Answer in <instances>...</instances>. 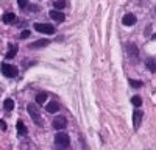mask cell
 <instances>
[{
    "mask_svg": "<svg viewBox=\"0 0 156 150\" xmlns=\"http://www.w3.org/2000/svg\"><path fill=\"white\" fill-rule=\"evenodd\" d=\"M0 69H2V74L5 75V77H8V78H14V77H17V74H19L17 67L13 66V64H8V63H2Z\"/></svg>",
    "mask_w": 156,
    "mask_h": 150,
    "instance_id": "obj_1",
    "label": "cell"
},
{
    "mask_svg": "<svg viewBox=\"0 0 156 150\" xmlns=\"http://www.w3.org/2000/svg\"><path fill=\"white\" fill-rule=\"evenodd\" d=\"M55 144L58 147H69L70 146V138L69 134L64 133L63 130H59V133L55 136Z\"/></svg>",
    "mask_w": 156,
    "mask_h": 150,
    "instance_id": "obj_2",
    "label": "cell"
},
{
    "mask_svg": "<svg viewBox=\"0 0 156 150\" xmlns=\"http://www.w3.org/2000/svg\"><path fill=\"white\" fill-rule=\"evenodd\" d=\"M3 108H5V111H13V108H14V100L13 99H5L3 100Z\"/></svg>",
    "mask_w": 156,
    "mask_h": 150,
    "instance_id": "obj_15",
    "label": "cell"
},
{
    "mask_svg": "<svg viewBox=\"0 0 156 150\" xmlns=\"http://www.w3.org/2000/svg\"><path fill=\"white\" fill-rule=\"evenodd\" d=\"M35 30L38 33H44V35H53L55 33V27H52L49 24H35Z\"/></svg>",
    "mask_w": 156,
    "mask_h": 150,
    "instance_id": "obj_4",
    "label": "cell"
},
{
    "mask_svg": "<svg viewBox=\"0 0 156 150\" xmlns=\"http://www.w3.org/2000/svg\"><path fill=\"white\" fill-rule=\"evenodd\" d=\"M131 103H133L134 106H138V108H139V106L142 105V99L139 97V95H134V97L131 99Z\"/></svg>",
    "mask_w": 156,
    "mask_h": 150,
    "instance_id": "obj_20",
    "label": "cell"
},
{
    "mask_svg": "<svg viewBox=\"0 0 156 150\" xmlns=\"http://www.w3.org/2000/svg\"><path fill=\"white\" fill-rule=\"evenodd\" d=\"M27 111H28L30 117L33 119L35 124H39V125L42 124V120H41V114H39V111H38V108H36L35 103H28V106H27Z\"/></svg>",
    "mask_w": 156,
    "mask_h": 150,
    "instance_id": "obj_3",
    "label": "cell"
},
{
    "mask_svg": "<svg viewBox=\"0 0 156 150\" xmlns=\"http://www.w3.org/2000/svg\"><path fill=\"white\" fill-rule=\"evenodd\" d=\"M53 127H55L56 130H64V128L67 127V120H66V117H63V116H58V117L53 120Z\"/></svg>",
    "mask_w": 156,
    "mask_h": 150,
    "instance_id": "obj_6",
    "label": "cell"
},
{
    "mask_svg": "<svg viewBox=\"0 0 156 150\" xmlns=\"http://www.w3.org/2000/svg\"><path fill=\"white\" fill-rule=\"evenodd\" d=\"M17 5L20 10H25V6L28 5V0H17Z\"/></svg>",
    "mask_w": 156,
    "mask_h": 150,
    "instance_id": "obj_21",
    "label": "cell"
},
{
    "mask_svg": "<svg viewBox=\"0 0 156 150\" xmlns=\"http://www.w3.org/2000/svg\"><path fill=\"white\" fill-rule=\"evenodd\" d=\"M16 53H17V45H16V44H10V45H8V52H6V59L14 58Z\"/></svg>",
    "mask_w": 156,
    "mask_h": 150,
    "instance_id": "obj_11",
    "label": "cell"
},
{
    "mask_svg": "<svg viewBox=\"0 0 156 150\" xmlns=\"http://www.w3.org/2000/svg\"><path fill=\"white\" fill-rule=\"evenodd\" d=\"M122 22H123V25H125V27H133L134 24H136V16H134L133 13H128V14H125V16H123Z\"/></svg>",
    "mask_w": 156,
    "mask_h": 150,
    "instance_id": "obj_8",
    "label": "cell"
},
{
    "mask_svg": "<svg viewBox=\"0 0 156 150\" xmlns=\"http://www.w3.org/2000/svg\"><path fill=\"white\" fill-rule=\"evenodd\" d=\"M49 14H50V17H52L53 20H56V22H63V20L66 19L64 13H61L59 10H52Z\"/></svg>",
    "mask_w": 156,
    "mask_h": 150,
    "instance_id": "obj_10",
    "label": "cell"
},
{
    "mask_svg": "<svg viewBox=\"0 0 156 150\" xmlns=\"http://www.w3.org/2000/svg\"><path fill=\"white\" fill-rule=\"evenodd\" d=\"M49 42L50 41L49 39H38V41H35V42H31L30 45H28V49H41V47H47L49 45Z\"/></svg>",
    "mask_w": 156,
    "mask_h": 150,
    "instance_id": "obj_9",
    "label": "cell"
},
{
    "mask_svg": "<svg viewBox=\"0 0 156 150\" xmlns=\"http://www.w3.org/2000/svg\"><path fill=\"white\" fill-rule=\"evenodd\" d=\"M2 20H3L5 24H13L16 20V14H14V13H5L3 17H2Z\"/></svg>",
    "mask_w": 156,
    "mask_h": 150,
    "instance_id": "obj_14",
    "label": "cell"
},
{
    "mask_svg": "<svg viewBox=\"0 0 156 150\" xmlns=\"http://www.w3.org/2000/svg\"><path fill=\"white\" fill-rule=\"evenodd\" d=\"M53 6H55V10H63L66 6V0H55V2H53Z\"/></svg>",
    "mask_w": 156,
    "mask_h": 150,
    "instance_id": "obj_19",
    "label": "cell"
},
{
    "mask_svg": "<svg viewBox=\"0 0 156 150\" xmlns=\"http://www.w3.org/2000/svg\"><path fill=\"white\" fill-rule=\"evenodd\" d=\"M16 127H17V133H19V136H24V134H27L28 133V130H27V127H25V124H24V120H17V124H16Z\"/></svg>",
    "mask_w": 156,
    "mask_h": 150,
    "instance_id": "obj_13",
    "label": "cell"
},
{
    "mask_svg": "<svg viewBox=\"0 0 156 150\" xmlns=\"http://www.w3.org/2000/svg\"><path fill=\"white\" fill-rule=\"evenodd\" d=\"M125 49H126V53H128V55H130L131 58H138V56H139V49H138L136 44L128 42V44L125 45Z\"/></svg>",
    "mask_w": 156,
    "mask_h": 150,
    "instance_id": "obj_5",
    "label": "cell"
},
{
    "mask_svg": "<svg viewBox=\"0 0 156 150\" xmlns=\"http://www.w3.org/2000/svg\"><path fill=\"white\" fill-rule=\"evenodd\" d=\"M30 11H39V6H36V5H31V6H30Z\"/></svg>",
    "mask_w": 156,
    "mask_h": 150,
    "instance_id": "obj_24",
    "label": "cell"
},
{
    "mask_svg": "<svg viewBox=\"0 0 156 150\" xmlns=\"http://www.w3.org/2000/svg\"><path fill=\"white\" fill-rule=\"evenodd\" d=\"M142 116H144V113H142V111H139V110L134 111V114H133V125H134V130H138V128L140 127V124H142Z\"/></svg>",
    "mask_w": 156,
    "mask_h": 150,
    "instance_id": "obj_7",
    "label": "cell"
},
{
    "mask_svg": "<svg viewBox=\"0 0 156 150\" xmlns=\"http://www.w3.org/2000/svg\"><path fill=\"white\" fill-rule=\"evenodd\" d=\"M45 110H47V113H50V114L58 113L59 111V103H58V102H50V103L45 106Z\"/></svg>",
    "mask_w": 156,
    "mask_h": 150,
    "instance_id": "obj_12",
    "label": "cell"
},
{
    "mask_svg": "<svg viewBox=\"0 0 156 150\" xmlns=\"http://www.w3.org/2000/svg\"><path fill=\"white\" fill-rule=\"evenodd\" d=\"M145 64H147V67L150 69V72L152 74H155L156 72V66H155V58L152 56V58H148L147 61H145Z\"/></svg>",
    "mask_w": 156,
    "mask_h": 150,
    "instance_id": "obj_17",
    "label": "cell"
},
{
    "mask_svg": "<svg viewBox=\"0 0 156 150\" xmlns=\"http://www.w3.org/2000/svg\"><path fill=\"white\" fill-rule=\"evenodd\" d=\"M47 97H49V94H47L45 91H44V92H39V94L36 95V103H38V105H42L44 102L47 100Z\"/></svg>",
    "mask_w": 156,
    "mask_h": 150,
    "instance_id": "obj_16",
    "label": "cell"
},
{
    "mask_svg": "<svg viewBox=\"0 0 156 150\" xmlns=\"http://www.w3.org/2000/svg\"><path fill=\"white\" fill-rule=\"evenodd\" d=\"M0 128H2V130H6V122L5 120H0Z\"/></svg>",
    "mask_w": 156,
    "mask_h": 150,
    "instance_id": "obj_23",
    "label": "cell"
},
{
    "mask_svg": "<svg viewBox=\"0 0 156 150\" xmlns=\"http://www.w3.org/2000/svg\"><path fill=\"white\" fill-rule=\"evenodd\" d=\"M30 36V31L28 30H24L22 33H20V38H28Z\"/></svg>",
    "mask_w": 156,
    "mask_h": 150,
    "instance_id": "obj_22",
    "label": "cell"
},
{
    "mask_svg": "<svg viewBox=\"0 0 156 150\" xmlns=\"http://www.w3.org/2000/svg\"><path fill=\"white\" fill-rule=\"evenodd\" d=\"M128 81H130V86H131V88H136V89H138V88H142V86H144V83H142L140 80H133V78H130Z\"/></svg>",
    "mask_w": 156,
    "mask_h": 150,
    "instance_id": "obj_18",
    "label": "cell"
}]
</instances>
